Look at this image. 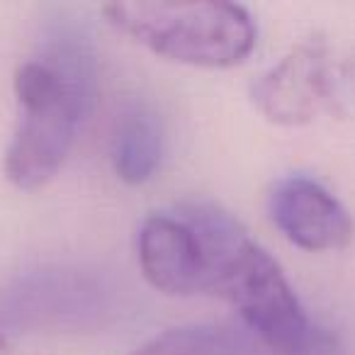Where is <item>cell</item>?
I'll list each match as a JSON object with an SVG mask.
<instances>
[{
	"mask_svg": "<svg viewBox=\"0 0 355 355\" xmlns=\"http://www.w3.org/2000/svg\"><path fill=\"white\" fill-rule=\"evenodd\" d=\"M105 17L153 54L200 69H232L256 46L253 17L234 3L117 0Z\"/></svg>",
	"mask_w": 355,
	"mask_h": 355,
	"instance_id": "2",
	"label": "cell"
},
{
	"mask_svg": "<svg viewBox=\"0 0 355 355\" xmlns=\"http://www.w3.org/2000/svg\"><path fill=\"white\" fill-rule=\"evenodd\" d=\"M214 292L236 306L246 329L272 355L338 353V340L311 321L275 258L246 229L224 246L214 272Z\"/></svg>",
	"mask_w": 355,
	"mask_h": 355,
	"instance_id": "3",
	"label": "cell"
},
{
	"mask_svg": "<svg viewBox=\"0 0 355 355\" xmlns=\"http://www.w3.org/2000/svg\"><path fill=\"white\" fill-rule=\"evenodd\" d=\"M277 229L304 251H338L355 236V222L336 195L306 175L280 178L268 195Z\"/></svg>",
	"mask_w": 355,
	"mask_h": 355,
	"instance_id": "7",
	"label": "cell"
},
{
	"mask_svg": "<svg viewBox=\"0 0 355 355\" xmlns=\"http://www.w3.org/2000/svg\"><path fill=\"white\" fill-rule=\"evenodd\" d=\"M163 158V129L151 110H127L112 139V163L124 183L139 185L158 171Z\"/></svg>",
	"mask_w": 355,
	"mask_h": 355,
	"instance_id": "9",
	"label": "cell"
},
{
	"mask_svg": "<svg viewBox=\"0 0 355 355\" xmlns=\"http://www.w3.org/2000/svg\"><path fill=\"white\" fill-rule=\"evenodd\" d=\"M137 248L144 277L156 290L175 297L212 292L207 241L190 202L144 219Z\"/></svg>",
	"mask_w": 355,
	"mask_h": 355,
	"instance_id": "6",
	"label": "cell"
},
{
	"mask_svg": "<svg viewBox=\"0 0 355 355\" xmlns=\"http://www.w3.org/2000/svg\"><path fill=\"white\" fill-rule=\"evenodd\" d=\"M132 355H272L246 326L195 324L168 329Z\"/></svg>",
	"mask_w": 355,
	"mask_h": 355,
	"instance_id": "8",
	"label": "cell"
},
{
	"mask_svg": "<svg viewBox=\"0 0 355 355\" xmlns=\"http://www.w3.org/2000/svg\"><path fill=\"white\" fill-rule=\"evenodd\" d=\"M8 350H10V338L0 331V355H8Z\"/></svg>",
	"mask_w": 355,
	"mask_h": 355,
	"instance_id": "10",
	"label": "cell"
},
{
	"mask_svg": "<svg viewBox=\"0 0 355 355\" xmlns=\"http://www.w3.org/2000/svg\"><path fill=\"white\" fill-rule=\"evenodd\" d=\"M20 105L15 134L6 153V175L15 188L37 190L59 173L95 95L93 56L78 37H54L42 59L15 71Z\"/></svg>",
	"mask_w": 355,
	"mask_h": 355,
	"instance_id": "1",
	"label": "cell"
},
{
	"mask_svg": "<svg viewBox=\"0 0 355 355\" xmlns=\"http://www.w3.org/2000/svg\"><path fill=\"white\" fill-rule=\"evenodd\" d=\"M112 311V292L98 275L76 268H42L17 277L0 297V331L88 329Z\"/></svg>",
	"mask_w": 355,
	"mask_h": 355,
	"instance_id": "5",
	"label": "cell"
},
{
	"mask_svg": "<svg viewBox=\"0 0 355 355\" xmlns=\"http://www.w3.org/2000/svg\"><path fill=\"white\" fill-rule=\"evenodd\" d=\"M251 100L263 117L282 127L350 117L355 114V56L324 37L302 40L253 80Z\"/></svg>",
	"mask_w": 355,
	"mask_h": 355,
	"instance_id": "4",
	"label": "cell"
}]
</instances>
